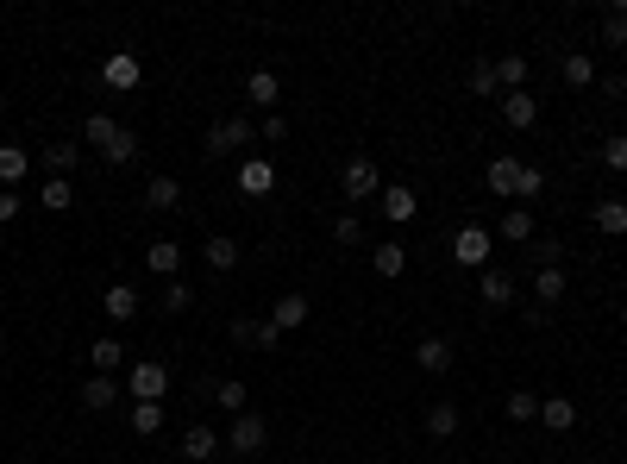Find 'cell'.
Returning a JSON list of instances; mask_svg holds the SVG:
<instances>
[{
    "label": "cell",
    "instance_id": "1",
    "mask_svg": "<svg viewBox=\"0 0 627 464\" xmlns=\"http://www.w3.org/2000/svg\"><path fill=\"white\" fill-rule=\"evenodd\" d=\"M82 138H88V145H95V151L107 157L113 170L138 157V132H132V126H120L113 113H88V120H82Z\"/></svg>",
    "mask_w": 627,
    "mask_h": 464
},
{
    "label": "cell",
    "instance_id": "2",
    "mask_svg": "<svg viewBox=\"0 0 627 464\" xmlns=\"http://www.w3.org/2000/svg\"><path fill=\"white\" fill-rule=\"evenodd\" d=\"M207 157H232V151H251L258 145V120L251 113H232V120H220V126H207Z\"/></svg>",
    "mask_w": 627,
    "mask_h": 464
},
{
    "label": "cell",
    "instance_id": "3",
    "mask_svg": "<svg viewBox=\"0 0 627 464\" xmlns=\"http://www.w3.org/2000/svg\"><path fill=\"white\" fill-rule=\"evenodd\" d=\"M126 389H132V402H164L170 364H164V358H132V364H126Z\"/></svg>",
    "mask_w": 627,
    "mask_h": 464
},
{
    "label": "cell",
    "instance_id": "4",
    "mask_svg": "<svg viewBox=\"0 0 627 464\" xmlns=\"http://www.w3.org/2000/svg\"><path fill=\"white\" fill-rule=\"evenodd\" d=\"M490 258H496L490 226H458V239H452V264H458V270H490Z\"/></svg>",
    "mask_w": 627,
    "mask_h": 464
},
{
    "label": "cell",
    "instance_id": "5",
    "mask_svg": "<svg viewBox=\"0 0 627 464\" xmlns=\"http://www.w3.org/2000/svg\"><path fill=\"white\" fill-rule=\"evenodd\" d=\"M339 189H345V201H377V195H383V170H377V164H370V157L358 151V157H345Z\"/></svg>",
    "mask_w": 627,
    "mask_h": 464
},
{
    "label": "cell",
    "instance_id": "6",
    "mask_svg": "<svg viewBox=\"0 0 627 464\" xmlns=\"http://www.w3.org/2000/svg\"><path fill=\"white\" fill-rule=\"evenodd\" d=\"M264 439H270V427H264V414H232V433H226V452H239V458H251V452H264Z\"/></svg>",
    "mask_w": 627,
    "mask_h": 464
},
{
    "label": "cell",
    "instance_id": "7",
    "mask_svg": "<svg viewBox=\"0 0 627 464\" xmlns=\"http://www.w3.org/2000/svg\"><path fill=\"white\" fill-rule=\"evenodd\" d=\"M101 82L113 88V95H132V88L145 82V63H138V51H113V57L101 63Z\"/></svg>",
    "mask_w": 627,
    "mask_h": 464
},
{
    "label": "cell",
    "instance_id": "8",
    "mask_svg": "<svg viewBox=\"0 0 627 464\" xmlns=\"http://www.w3.org/2000/svg\"><path fill=\"white\" fill-rule=\"evenodd\" d=\"M477 295H483V308H515V276H508L502 264L477 270Z\"/></svg>",
    "mask_w": 627,
    "mask_h": 464
},
{
    "label": "cell",
    "instance_id": "9",
    "mask_svg": "<svg viewBox=\"0 0 627 464\" xmlns=\"http://www.w3.org/2000/svg\"><path fill=\"white\" fill-rule=\"evenodd\" d=\"M220 452H226V439L207 427V421H195L189 433H182V458H189V464H207V458H220Z\"/></svg>",
    "mask_w": 627,
    "mask_h": 464
},
{
    "label": "cell",
    "instance_id": "10",
    "mask_svg": "<svg viewBox=\"0 0 627 464\" xmlns=\"http://www.w3.org/2000/svg\"><path fill=\"white\" fill-rule=\"evenodd\" d=\"M126 364H132V358H126V345H120V339H113V333H107V339H95V345H88V370H95V377H120V370H126Z\"/></svg>",
    "mask_w": 627,
    "mask_h": 464
},
{
    "label": "cell",
    "instance_id": "11",
    "mask_svg": "<svg viewBox=\"0 0 627 464\" xmlns=\"http://www.w3.org/2000/svg\"><path fill=\"white\" fill-rule=\"evenodd\" d=\"M239 195H276V164L270 157H245L239 164Z\"/></svg>",
    "mask_w": 627,
    "mask_h": 464
},
{
    "label": "cell",
    "instance_id": "12",
    "mask_svg": "<svg viewBox=\"0 0 627 464\" xmlns=\"http://www.w3.org/2000/svg\"><path fill=\"white\" fill-rule=\"evenodd\" d=\"M201 258H207V270L214 276H226V270H239V239H226V232H207V245H201Z\"/></svg>",
    "mask_w": 627,
    "mask_h": 464
},
{
    "label": "cell",
    "instance_id": "13",
    "mask_svg": "<svg viewBox=\"0 0 627 464\" xmlns=\"http://www.w3.org/2000/svg\"><path fill=\"white\" fill-rule=\"evenodd\" d=\"M232 345H264V352H276L283 327H276V320H232Z\"/></svg>",
    "mask_w": 627,
    "mask_h": 464
},
{
    "label": "cell",
    "instance_id": "14",
    "mask_svg": "<svg viewBox=\"0 0 627 464\" xmlns=\"http://www.w3.org/2000/svg\"><path fill=\"white\" fill-rule=\"evenodd\" d=\"M145 270H151V276H164V283H176V270H182V245H176V239H151V245H145Z\"/></svg>",
    "mask_w": 627,
    "mask_h": 464
},
{
    "label": "cell",
    "instance_id": "15",
    "mask_svg": "<svg viewBox=\"0 0 627 464\" xmlns=\"http://www.w3.org/2000/svg\"><path fill=\"white\" fill-rule=\"evenodd\" d=\"M515 176H521V157H515V151L490 157V170H483V182H490V195H502V201H515Z\"/></svg>",
    "mask_w": 627,
    "mask_h": 464
},
{
    "label": "cell",
    "instance_id": "16",
    "mask_svg": "<svg viewBox=\"0 0 627 464\" xmlns=\"http://www.w3.org/2000/svg\"><path fill=\"white\" fill-rule=\"evenodd\" d=\"M245 101L258 107V113H276V101H283V82H276L270 69H251V82H245Z\"/></svg>",
    "mask_w": 627,
    "mask_h": 464
},
{
    "label": "cell",
    "instance_id": "17",
    "mask_svg": "<svg viewBox=\"0 0 627 464\" xmlns=\"http://www.w3.org/2000/svg\"><path fill=\"white\" fill-rule=\"evenodd\" d=\"M414 364H421L427 370V377H446V370H452V339H421V345H414Z\"/></svg>",
    "mask_w": 627,
    "mask_h": 464
},
{
    "label": "cell",
    "instance_id": "18",
    "mask_svg": "<svg viewBox=\"0 0 627 464\" xmlns=\"http://www.w3.org/2000/svg\"><path fill=\"white\" fill-rule=\"evenodd\" d=\"M540 427L546 433H571L577 427V402L571 396H540Z\"/></svg>",
    "mask_w": 627,
    "mask_h": 464
},
{
    "label": "cell",
    "instance_id": "19",
    "mask_svg": "<svg viewBox=\"0 0 627 464\" xmlns=\"http://www.w3.org/2000/svg\"><path fill=\"white\" fill-rule=\"evenodd\" d=\"M496 107H502V120H508V126H515V132H527V126H540V101H533V95H527V88H521V95H502Z\"/></svg>",
    "mask_w": 627,
    "mask_h": 464
},
{
    "label": "cell",
    "instance_id": "20",
    "mask_svg": "<svg viewBox=\"0 0 627 464\" xmlns=\"http://www.w3.org/2000/svg\"><path fill=\"white\" fill-rule=\"evenodd\" d=\"M377 201H383V220H396V226H408V220H414V207H421L408 182H389V189H383Z\"/></svg>",
    "mask_w": 627,
    "mask_h": 464
},
{
    "label": "cell",
    "instance_id": "21",
    "mask_svg": "<svg viewBox=\"0 0 627 464\" xmlns=\"http://www.w3.org/2000/svg\"><path fill=\"white\" fill-rule=\"evenodd\" d=\"M101 314L113 320V327H126V320L138 314V289H132V283H113V289L101 295Z\"/></svg>",
    "mask_w": 627,
    "mask_h": 464
},
{
    "label": "cell",
    "instance_id": "22",
    "mask_svg": "<svg viewBox=\"0 0 627 464\" xmlns=\"http://www.w3.org/2000/svg\"><path fill=\"white\" fill-rule=\"evenodd\" d=\"M308 314H314V308H308V295H295V289H289V295H276V308H270V320H276L283 333L308 327Z\"/></svg>",
    "mask_w": 627,
    "mask_h": 464
},
{
    "label": "cell",
    "instance_id": "23",
    "mask_svg": "<svg viewBox=\"0 0 627 464\" xmlns=\"http://www.w3.org/2000/svg\"><path fill=\"white\" fill-rule=\"evenodd\" d=\"M370 270H377V276H402V270H408V245H402V239L370 245Z\"/></svg>",
    "mask_w": 627,
    "mask_h": 464
},
{
    "label": "cell",
    "instance_id": "24",
    "mask_svg": "<svg viewBox=\"0 0 627 464\" xmlns=\"http://www.w3.org/2000/svg\"><path fill=\"white\" fill-rule=\"evenodd\" d=\"M113 402H120V377H88L82 383V408L88 414H107Z\"/></svg>",
    "mask_w": 627,
    "mask_h": 464
},
{
    "label": "cell",
    "instance_id": "25",
    "mask_svg": "<svg viewBox=\"0 0 627 464\" xmlns=\"http://www.w3.org/2000/svg\"><path fill=\"white\" fill-rule=\"evenodd\" d=\"M32 170V151L26 145H0V189H19Z\"/></svg>",
    "mask_w": 627,
    "mask_h": 464
},
{
    "label": "cell",
    "instance_id": "26",
    "mask_svg": "<svg viewBox=\"0 0 627 464\" xmlns=\"http://www.w3.org/2000/svg\"><path fill=\"white\" fill-rule=\"evenodd\" d=\"M145 207H151V214H170V207H182V182H176V176H151V182H145Z\"/></svg>",
    "mask_w": 627,
    "mask_h": 464
},
{
    "label": "cell",
    "instance_id": "27",
    "mask_svg": "<svg viewBox=\"0 0 627 464\" xmlns=\"http://www.w3.org/2000/svg\"><path fill=\"white\" fill-rule=\"evenodd\" d=\"M207 402H214L220 414H245V408H251V389H245L239 377H226V383H214V389H207Z\"/></svg>",
    "mask_w": 627,
    "mask_h": 464
},
{
    "label": "cell",
    "instance_id": "28",
    "mask_svg": "<svg viewBox=\"0 0 627 464\" xmlns=\"http://www.w3.org/2000/svg\"><path fill=\"white\" fill-rule=\"evenodd\" d=\"M559 76H565L571 88H596V63H590V51H559Z\"/></svg>",
    "mask_w": 627,
    "mask_h": 464
},
{
    "label": "cell",
    "instance_id": "29",
    "mask_svg": "<svg viewBox=\"0 0 627 464\" xmlns=\"http://www.w3.org/2000/svg\"><path fill=\"white\" fill-rule=\"evenodd\" d=\"M496 232H502L508 245H533V239H540V226H533V214H527V207H508Z\"/></svg>",
    "mask_w": 627,
    "mask_h": 464
},
{
    "label": "cell",
    "instance_id": "30",
    "mask_svg": "<svg viewBox=\"0 0 627 464\" xmlns=\"http://www.w3.org/2000/svg\"><path fill=\"white\" fill-rule=\"evenodd\" d=\"M590 220H596V232H609V239H627V201H615V195H609V201H596V214H590Z\"/></svg>",
    "mask_w": 627,
    "mask_h": 464
},
{
    "label": "cell",
    "instance_id": "31",
    "mask_svg": "<svg viewBox=\"0 0 627 464\" xmlns=\"http://www.w3.org/2000/svg\"><path fill=\"white\" fill-rule=\"evenodd\" d=\"M496 82H502V95H521V88H527V57L521 51L496 57Z\"/></svg>",
    "mask_w": 627,
    "mask_h": 464
},
{
    "label": "cell",
    "instance_id": "32",
    "mask_svg": "<svg viewBox=\"0 0 627 464\" xmlns=\"http://www.w3.org/2000/svg\"><path fill=\"white\" fill-rule=\"evenodd\" d=\"M533 301H540V308H559V301H565V264L533 276Z\"/></svg>",
    "mask_w": 627,
    "mask_h": 464
},
{
    "label": "cell",
    "instance_id": "33",
    "mask_svg": "<svg viewBox=\"0 0 627 464\" xmlns=\"http://www.w3.org/2000/svg\"><path fill=\"white\" fill-rule=\"evenodd\" d=\"M38 164H44V170H51V176H63V182H69V170H76V164H82V151H76V145H69V138H63V145H51V151H38Z\"/></svg>",
    "mask_w": 627,
    "mask_h": 464
},
{
    "label": "cell",
    "instance_id": "34",
    "mask_svg": "<svg viewBox=\"0 0 627 464\" xmlns=\"http://www.w3.org/2000/svg\"><path fill=\"white\" fill-rule=\"evenodd\" d=\"M427 433L433 439H452L458 433V402H427Z\"/></svg>",
    "mask_w": 627,
    "mask_h": 464
},
{
    "label": "cell",
    "instance_id": "35",
    "mask_svg": "<svg viewBox=\"0 0 627 464\" xmlns=\"http://www.w3.org/2000/svg\"><path fill=\"white\" fill-rule=\"evenodd\" d=\"M471 95H477V101H496V95H502V82H496V63H490V57H477V63H471Z\"/></svg>",
    "mask_w": 627,
    "mask_h": 464
},
{
    "label": "cell",
    "instance_id": "36",
    "mask_svg": "<svg viewBox=\"0 0 627 464\" xmlns=\"http://www.w3.org/2000/svg\"><path fill=\"white\" fill-rule=\"evenodd\" d=\"M132 433H138V439L164 433V402H132Z\"/></svg>",
    "mask_w": 627,
    "mask_h": 464
},
{
    "label": "cell",
    "instance_id": "37",
    "mask_svg": "<svg viewBox=\"0 0 627 464\" xmlns=\"http://www.w3.org/2000/svg\"><path fill=\"white\" fill-rule=\"evenodd\" d=\"M38 207H51V214H69V207H76V189H69L63 176H51V182L38 189Z\"/></svg>",
    "mask_w": 627,
    "mask_h": 464
},
{
    "label": "cell",
    "instance_id": "38",
    "mask_svg": "<svg viewBox=\"0 0 627 464\" xmlns=\"http://www.w3.org/2000/svg\"><path fill=\"white\" fill-rule=\"evenodd\" d=\"M527 258L540 264V270H559V264H565V239H546V232H540V239L527 245Z\"/></svg>",
    "mask_w": 627,
    "mask_h": 464
},
{
    "label": "cell",
    "instance_id": "39",
    "mask_svg": "<svg viewBox=\"0 0 627 464\" xmlns=\"http://www.w3.org/2000/svg\"><path fill=\"white\" fill-rule=\"evenodd\" d=\"M502 414H508V421H515V427H527V421H540V396H527V389H515V396H508V402H502Z\"/></svg>",
    "mask_w": 627,
    "mask_h": 464
},
{
    "label": "cell",
    "instance_id": "40",
    "mask_svg": "<svg viewBox=\"0 0 627 464\" xmlns=\"http://www.w3.org/2000/svg\"><path fill=\"white\" fill-rule=\"evenodd\" d=\"M540 189H546V170H540V164H521V176H515V207H521V201H540Z\"/></svg>",
    "mask_w": 627,
    "mask_h": 464
},
{
    "label": "cell",
    "instance_id": "41",
    "mask_svg": "<svg viewBox=\"0 0 627 464\" xmlns=\"http://www.w3.org/2000/svg\"><path fill=\"white\" fill-rule=\"evenodd\" d=\"M602 44H615V51H627V0H615V13L602 19Z\"/></svg>",
    "mask_w": 627,
    "mask_h": 464
},
{
    "label": "cell",
    "instance_id": "42",
    "mask_svg": "<svg viewBox=\"0 0 627 464\" xmlns=\"http://www.w3.org/2000/svg\"><path fill=\"white\" fill-rule=\"evenodd\" d=\"M189 308H195V289L182 283V276H176V283H164V314H189Z\"/></svg>",
    "mask_w": 627,
    "mask_h": 464
},
{
    "label": "cell",
    "instance_id": "43",
    "mask_svg": "<svg viewBox=\"0 0 627 464\" xmlns=\"http://www.w3.org/2000/svg\"><path fill=\"white\" fill-rule=\"evenodd\" d=\"M333 239H339V245H364V220H358V214H339V220H333Z\"/></svg>",
    "mask_w": 627,
    "mask_h": 464
},
{
    "label": "cell",
    "instance_id": "44",
    "mask_svg": "<svg viewBox=\"0 0 627 464\" xmlns=\"http://www.w3.org/2000/svg\"><path fill=\"white\" fill-rule=\"evenodd\" d=\"M602 164H609V170H627V132H615L609 145H602Z\"/></svg>",
    "mask_w": 627,
    "mask_h": 464
},
{
    "label": "cell",
    "instance_id": "45",
    "mask_svg": "<svg viewBox=\"0 0 627 464\" xmlns=\"http://www.w3.org/2000/svg\"><path fill=\"white\" fill-rule=\"evenodd\" d=\"M283 138H289V120L283 113H264V145H283Z\"/></svg>",
    "mask_w": 627,
    "mask_h": 464
},
{
    "label": "cell",
    "instance_id": "46",
    "mask_svg": "<svg viewBox=\"0 0 627 464\" xmlns=\"http://www.w3.org/2000/svg\"><path fill=\"white\" fill-rule=\"evenodd\" d=\"M19 207H26V195H19V189H0V226L19 220Z\"/></svg>",
    "mask_w": 627,
    "mask_h": 464
},
{
    "label": "cell",
    "instance_id": "47",
    "mask_svg": "<svg viewBox=\"0 0 627 464\" xmlns=\"http://www.w3.org/2000/svg\"><path fill=\"white\" fill-rule=\"evenodd\" d=\"M584 464H609V458H584Z\"/></svg>",
    "mask_w": 627,
    "mask_h": 464
},
{
    "label": "cell",
    "instance_id": "48",
    "mask_svg": "<svg viewBox=\"0 0 627 464\" xmlns=\"http://www.w3.org/2000/svg\"><path fill=\"white\" fill-rule=\"evenodd\" d=\"M0 113H7V95H0Z\"/></svg>",
    "mask_w": 627,
    "mask_h": 464
}]
</instances>
